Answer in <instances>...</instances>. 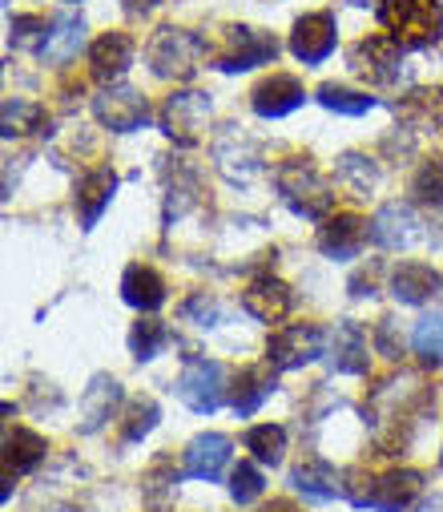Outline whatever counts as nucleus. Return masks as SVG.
I'll list each match as a JSON object with an SVG mask.
<instances>
[{"instance_id": "nucleus-45", "label": "nucleus", "mask_w": 443, "mask_h": 512, "mask_svg": "<svg viewBox=\"0 0 443 512\" xmlns=\"http://www.w3.org/2000/svg\"><path fill=\"white\" fill-rule=\"evenodd\" d=\"M415 512H443V496H431V500H423Z\"/></svg>"}, {"instance_id": "nucleus-24", "label": "nucleus", "mask_w": 443, "mask_h": 512, "mask_svg": "<svg viewBox=\"0 0 443 512\" xmlns=\"http://www.w3.org/2000/svg\"><path fill=\"white\" fill-rule=\"evenodd\" d=\"M81 45H85V21L65 13V17H57V21L49 25V37H45L41 57H45L49 65H61V61H73V57L81 53Z\"/></svg>"}, {"instance_id": "nucleus-32", "label": "nucleus", "mask_w": 443, "mask_h": 512, "mask_svg": "<svg viewBox=\"0 0 443 512\" xmlns=\"http://www.w3.org/2000/svg\"><path fill=\"white\" fill-rule=\"evenodd\" d=\"M162 420V408L150 400V396H141V400H133L129 404V412H125V424H121V440L125 444H137V440H145L154 432V424Z\"/></svg>"}, {"instance_id": "nucleus-4", "label": "nucleus", "mask_w": 443, "mask_h": 512, "mask_svg": "<svg viewBox=\"0 0 443 512\" xmlns=\"http://www.w3.org/2000/svg\"><path fill=\"white\" fill-rule=\"evenodd\" d=\"M145 61L162 81H190L202 65V41L186 29H158L150 49H145Z\"/></svg>"}, {"instance_id": "nucleus-14", "label": "nucleus", "mask_w": 443, "mask_h": 512, "mask_svg": "<svg viewBox=\"0 0 443 512\" xmlns=\"http://www.w3.org/2000/svg\"><path fill=\"white\" fill-rule=\"evenodd\" d=\"M419 214L407 206V202H387L379 206L375 222H371V238L383 246V250H407L415 238H419Z\"/></svg>"}, {"instance_id": "nucleus-10", "label": "nucleus", "mask_w": 443, "mask_h": 512, "mask_svg": "<svg viewBox=\"0 0 443 512\" xmlns=\"http://www.w3.org/2000/svg\"><path fill=\"white\" fill-rule=\"evenodd\" d=\"M290 53L299 57L303 65H319L335 53V17L331 13H307L294 21L290 33Z\"/></svg>"}, {"instance_id": "nucleus-48", "label": "nucleus", "mask_w": 443, "mask_h": 512, "mask_svg": "<svg viewBox=\"0 0 443 512\" xmlns=\"http://www.w3.org/2000/svg\"><path fill=\"white\" fill-rule=\"evenodd\" d=\"M439 464H443V460H439Z\"/></svg>"}, {"instance_id": "nucleus-1", "label": "nucleus", "mask_w": 443, "mask_h": 512, "mask_svg": "<svg viewBox=\"0 0 443 512\" xmlns=\"http://www.w3.org/2000/svg\"><path fill=\"white\" fill-rule=\"evenodd\" d=\"M343 480H347L343 496L355 508H375V512H403L423 488V476L415 468H395V472H383V476L347 472Z\"/></svg>"}, {"instance_id": "nucleus-38", "label": "nucleus", "mask_w": 443, "mask_h": 512, "mask_svg": "<svg viewBox=\"0 0 443 512\" xmlns=\"http://www.w3.org/2000/svg\"><path fill=\"white\" fill-rule=\"evenodd\" d=\"M262 488H266V480H262V472L254 468V464H238L234 472H230V496H234V504H254L258 496H262Z\"/></svg>"}, {"instance_id": "nucleus-11", "label": "nucleus", "mask_w": 443, "mask_h": 512, "mask_svg": "<svg viewBox=\"0 0 443 512\" xmlns=\"http://www.w3.org/2000/svg\"><path fill=\"white\" fill-rule=\"evenodd\" d=\"M307 101V89H303V81L299 77H290V73H270L266 81H258L254 85V93H250V105H254V113L258 117H286V113H294Z\"/></svg>"}, {"instance_id": "nucleus-9", "label": "nucleus", "mask_w": 443, "mask_h": 512, "mask_svg": "<svg viewBox=\"0 0 443 512\" xmlns=\"http://www.w3.org/2000/svg\"><path fill=\"white\" fill-rule=\"evenodd\" d=\"M278 57V41L262 29H250V25H230L226 29V53L218 57V69L222 73H246L254 65H266Z\"/></svg>"}, {"instance_id": "nucleus-31", "label": "nucleus", "mask_w": 443, "mask_h": 512, "mask_svg": "<svg viewBox=\"0 0 443 512\" xmlns=\"http://www.w3.org/2000/svg\"><path fill=\"white\" fill-rule=\"evenodd\" d=\"M246 448L254 452L258 464H282V452H286V432L278 424H258L246 432Z\"/></svg>"}, {"instance_id": "nucleus-42", "label": "nucleus", "mask_w": 443, "mask_h": 512, "mask_svg": "<svg viewBox=\"0 0 443 512\" xmlns=\"http://www.w3.org/2000/svg\"><path fill=\"white\" fill-rule=\"evenodd\" d=\"M375 347H379V355H387V359H399V355H403V335H395V319H379Z\"/></svg>"}, {"instance_id": "nucleus-47", "label": "nucleus", "mask_w": 443, "mask_h": 512, "mask_svg": "<svg viewBox=\"0 0 443 512\" xmlns=\"http://www.w3.org/2000/svg\"><path fill=\"white\" fill-rule=\"evenodd\" d=\"M69 5H77V0H69Z\"/></svg>"}, {"instance_id": "nucleus-37", "label": "nucleus", "mask_w": 443, "mask_h": 512, "mask_svg": "<svg viewBox=\"0 0 443 512\" xmlns=\"http://www.w3.org/2000/svg\"><path fill=\"white\" fill-rule=\"evenodd\" d=\"M141 492H145V500H150V504H166L174 492H178V472L162 460V464H154L150 472H145V480H141Z\"/></svg>"}, {"instance_id": "nucleus-40", "label": "nucleus", "mask_w": 443, "mask_h": 512, "mask_svg": "<svg viewBox=\"0 0 443 512\" xmlns=\"http://www.w3.org/2000/svg\"><path fill=\"white\" fill-rule=\"evenodd\" d=\"M45 37H49V29H45V21L41 17H13V25H9V41L17 45V49H45Z\"/></svg>"}, {"instance_id": "nucleus-19", "label": "nucleus", "mask_w": 443, "mask_h": 512, "mask_svg": "<svg viewBox=\"0 0 443 512\" xmlns=\"http://www.w3.org/2000/svg\"><path fill=\"white\" fill-rule=\"evenodd\" d=\"M351 69L371 77V81H379V85L395 81V73H399V45H395V37H367V41H359L351 49Z\"/></svg>"}, {"instance_id": "nucleus-3", "label": "nucleus", "mask_w": 443, "mask_h": 512, "mask_svg": "<svg viewBox=\"0 0 443 512\" xmlns=\"http://www.w3.org/2000/svg\"><path fill=\"white\" fill-rule=\"evenodd\" d=\"M379 21L391 29L399 49H427L443 33V13L435 0H379Z\"/></svg>"}, {"instance_id": "nucleus-43", "label": "nucleus", "mask_w": 443, "mask_h": 512, "mask_svg": "<svg viewBox=\"0 0 443 512\" xmlns=\"http://www.w3.org/2000/svg\"><path fill=\"white\" fill-rule=\"evenodd\" d=\"M162 5V0H125V9L133 13V17H145V13H154Z\"/></svg>"}, {"instance_id": "nucleus-7", "label": "nucleus", "mask_w": 443, "mask_h": 512, "mask_svg": "<svg viewBox=\"0 0 443 512\" xmlns=\"http://www.w3.org/2000/svg\"><path fill=\"white\" fill-rule=\"evenodd\" d=\"M178 400L190 412H198V416L218 412L222 400H226V371H222V363H214V359L186 363V371L178 379Z\"/></svg>"}, {"instance_id": "nucleus-15", "label": "nucleus", "mask_w": 443, "mask_h": 512, "mask_svg": "<svg viewBox=\"0 0 443 512\" xmlns=\"http://www.w3.org/2000/svg\"><path fill=\"white\" fill-rule=\"evenodd\" d=\"M363 246H367V222L359 214H335L319 230V250L327 254V259H335V263L355 259Z\"/></svg>"}, {"instance_id": "nucleus-39", "label": "nucleus", "mask_w": 443, "mask_h": 512, "mask_svg": "<svg viewBox=\"0 0 443 512\" xmlns=\"http://www.w3.org/2000/svg\"><path fill=\"white\" fill-rule=\"evenodd\" d=\"M194 194H198V174L182 170V182H170V190H166V222L182 218L194 206Z\"/></svg>"}, {"instance_id": "nucleus-29", "label": "nucleus", "mask_w": 443, "mask_h": 512, "mask_svg": "<svg viewBox=\"0 0 443 512\" xmlns=\"http://www.w3.org/2000/svg\"><path fill=\"white\" fill-rule=\"evenodd\" d=\"M166 343H170V327L162 319H137L129 331V351L137 363H150L154 355H162Z\"/></svg>"}, {"instance_id": "nucleus-6", "label": "nucleus", "mask_w": 443, "mask_h": 512, "mask_svg": "<svg viewBox=\"0 0 443 512\" xmlns=\"http://www.w3.org/2000/svg\"><path fill=\"white\" fill-rule=\"evenodd\" d=\"M323 351H327L323 327H315V323H290V327H282V331L270 335V343H266V363H270L274 371H294V367L315 363Z\"/></svg>"}, {"instance_id": "nucleus-35", "label": "nucleus", "mask_w": 443, "mask_h": 512, "mask_svg": "<svg viewBox=\"0 0 443 512\" xmlns=\"http://www.w3.org/2000/svg\"><path fill=\"white\" fill-rule=\"evenodd\" d=\"M319 101H323L331 113H347V117H359V113L375 109V97L355 93V89H343V85H323V89H319Z\"/></svg>"}, {"instance_id": "nucleus-22", "label": "nucleus", "mask_w": 443, "mask_h": 512, "mask_svg": "<svg viewBox=\"0 0 443 512\" xmlns=\"http://www.w3.org/2000/svg\"><path fill=\"white\" fill-rule=\"evenodd\" d=\"M121 299H125L133 311H158V307L166 303V279H162L154 267L133 263V267L121 275Z\"/></svg>"}, {"instance_id": "nucleus-23", "label": "nucleus", "mask_w": 443, "mask_h": 512, "mask_svg": "<svg viewBox=\"0 0 443 512\" xmlns=\"http://www.w3.org/2000/svg\"><path fill=\"white\" fill-rule=\"evenodd\" d=\"M331 359H335L339 371L363 375L367 371V331L359 323H351V319L335 323V331H331Z\"/></svg>"}, {"instance_id": "nucleus-27", "label": "nucleus", "mask_w": 443, "mask_h": 512, "mask_svg": "<svg viewBox=\"0 0 443 512\" xmlns=\"http://www.w3.org/2000/svg\"><path fill=\"white\" fill-rule=\"evenodd\" d=\"M45 452H49L45 436H37V432H29V428H13L9 440H5V464H9L13 472H33V468L45 460Z\"/></svg>"}, {"instance_id": "nucleus-41", "label": "nucleus", "mask_w": 443, "mask_h": 512, "mask_svg": "<svg viewBox=\"0 0 443 512\" xmlns=\"http://www.w3.org/2000/svg\"><path fill=\"white\" fill-rule=\"evenodd\" d=\"M182 319H190V323H198V327H214V323L222 319V307H218L206 291H198V295H190V299L182 303Z\"/></svg>"}, {"instance_id": "nucleus-2", "label": "nucleus", "mask_w": 443, "mask_h": 512, "mask_svg": "<svg viewBox=\"0 0 443 512\" xmlns=\"http://www.w3.org/2000/svg\"><path fill=\"white\" fill-rule=\"evenodd\" d=\"M274 186H278V198H282L294 214H299V218H311V222L327 218L331 206H335V190H331V182H327L307 158H290V162H282L278 174H274Z\"/></svg>"}, {"instance_id": "nucleus-44", "label": "nucleus", "mask_w": 443, "mask_h": 512, "mask_svg": "<svg viewBox=\"0 0 443 512\" xmlns=\"http://www.w3.org/2000/svg\"><path fill=\"white\" fill-rule=\"evenodd\" d=\"M262 512H303V508H294L290 500H270V508H262Z\"/></svg>"}, {"instance_id": "nucleus-36", "label": "nucleus", "mask_w": 443, "mask_h": 512, "mask_svg": "<svg viewBox=\"0 0 443 512\" xmlns=\"http://www.w3.org/2000/svg\"><path fill=\"white\" fill-rule=\"evenodd\" d=\"M411 194L427 206H443V158H431L415 170L411 178Z\"/></svg>"}, {"instance_id": "nucleus-18", "label": "nucleus", "mask_w": 443, "mask_h": 512, "mask_svg": "<svg viewBox=\"0 0 443 512\" xmlns=\"http://www.w3.org/2000/svg\"><path fill=\"white\" fill-rule=\"evenodd\" d=\"M117 404H121V383L113 375H93V383H89L85 396H81V432L85 436L101 432L113 420Z\"/></svg>"}, {"instance_id": "nucleus-13", "label": "nucleus", "mask_w": 443, "mask_h": 512, "mask_svg": "<svg viewBox=\"0 0 443 512\" xmlns=\"http://www.w3.org/2000/svg\"><path fill=\"white\" fill-rule=\"evenodd\" d=\"M230 436L222 432H206V436H194L186 444V456H182V472L190 480H218L230 464Z\"/></svg>"}, {"instance_id": "nucleus-25", "label": "nucleus", "mask_w": 443, "mask_h": 512, "mask_svg": "<svg viewBox=\"0 0 443 512\" xmlns=\"http://www.w3.org/2000/svg\"><path fill=\"white\" fill-rule=\"evenodd\" d=\"M339 480H343V476H339L331 464H323V460H303L299 468L290 472V484L299 488L303 496H311V500H335V496L343 492Z\"/></svg>"}, {"instance_id": "nucleus-34", "label": "nucleus", "mask_w": 443, "mask_h": 512, "mask_svg": "<svg viewBox=\"0 0 443 512\" xmlns=\"http://www.w3.org/2000/svg\"><path fill=\"white\" fill-rule=\"evenodd\" d=\"M339 182L351 186L355 194H371L379 186V166L363 154H343L339 158Z\"/></svg>"}, {"instance_id": "nucleus-26", "label": "nucleus", "mask_w": 443, "mask_h": 512, "mask_svg": "<svg viewBox=\"0 0 443 512\" xmlns=\"http://www.w3.org/2000/svg\"><path fill=\"white\" fill-rule=\"evenodd\" d=\"M274 392V375L266 367H246L238 371V383H234V412L238 416H254Z\"/></svg>"}, {"instance_id": "nucleus-5", "label": "nucleus", "mask_w": 443, "mask_h": 512, "mask_svg": "<svg viewBox=\"0 0 443 512\" xmlns=\"http://www.w3.org/2000/svg\"><path fill=\"white\" fill-rule=\"evenodd\" d=\"M206 121H210V93H198V89L170 93L162 105V117H158L162 134L178 146H198Z\"/></svg>"}, {"instance_id": "nucleus-8", "label": "nucleus", "mask_w": 443, "mask_h": 512, "mask_svg": "<svg viewBox=\"0 0 443 512\" xmlns=\"http://www.w3.org/2000/svg\"><path fill=\"white\" fill-rule=\"evenodd\" d=\"M93 109H97L101 125H109L113 134H133L150 121V101H145V93L133 85H105L93 97Z\"/></svg>"}, {"instance_id": "nucleus-20", "label": "nucleus", "mask_w": 443, "mask_h": 512, "mask_svg": "<svg viewBox=\"0 0 443 512\" xmlns=\"http://www.w3.org/2000/svg\"><path fill=\"white\" fill-rule=\"evenodd\" d=\"M129 65H133V41H129L125 33H105V37H97V41L89 45V73H93V81L109 85V81H117Z\"/></svg>"}, {"instance_id": "nucleus-16", "label": "nucleus", "mask_w": 443, "mask_h": 512, "mask_svg": "<svg viewBox=\"0 0 443 512\" xmlns=\"http://www.w3.org/2000/svg\"><path fill=\"white\" fill-rule=\"evenodd\" d=\"M443 291V275L427 263H399L391 271V295L407 307H423Z\"/></svg>"}, {"instance_id": "nucleus-30", "label": "nucleus", "mask_w": 443, "mask_h": 512, "mask_svg": "<svg viewBox=\"0 0 443 512\" xmlns=\"http://www.w3.org/2000/svg\"><path fill=\"white\" fill-rule=\"evenodd\" d=\"M411 347H415V355H419L427 367L443 363V311H431V315H423V319L415 323Z\"/></svg>"}, {"instance_id": "nucleus-46", "label": "nucleus", "mask_w": 443, "mask_h": 512, "mask_svg": "<svg viewBox=\"0 0 443 512\" xmlns=\"http://www.w3.org/2000/svg\"><path fill=\"white\" fill-rule=\"evenodd\" d=\"M351 5H367V0H351Z\"/></svg>"}, {"instance_id": "nucleus-28", "label": "nucleus", "mask_w": 443, "mask_h": 512, "mask_svg": "<svg viewBox=\"0 0 443 512\" xmlns=\"http://www.w3.org/2000/svg\"><path fill=\"white\" fill-rule=\"evenodd\" d=\"M403 117L415 130H439L443 125V89H415L403 97Z\"/></svg>"}, {"instance_id": "nucleus-21", "label": "nucleus", "mask_w": 443, "mask_h": 512, "mask_svg": "<svg viewBox=\"0 0 443 512\" xmlns=\"http://www.w3.org/2000/svg\"><path fill=\"white\" fill-rule=\"evenodd\" d=\"M113 190H117V174L113 170H89L81 182H77V194H73V202H77V214H81V230H93L97 226V218L109 210V202H113Z\"/></svg>"}, {"instance_id": "nucleus-12", "label": "nucleus", "mask_w": 443, "mask_h": 512, "mask_svg": "<svg viewBox=\"0 0 443 512\" xmlns=\"http://www.w3.org/2000/svg\"><path fill=\"white\" fill-rule=\"evenodd\" d=\"M214 162L230 182H250L258 174V150L242 134V125H222V134L214 138Z\"/></svg>"}, {"instance_id": "nucleus-33", "label": "nucleus", "mask_w": 443, "mask_h": 512, "mask_svg": "<svg viewBox=\"0 0 443 512\" xmlns=\"http://www.w3.org/2000/svg\"><path fill=\"white\" fill-rule=\"evenodd\" d=\"M41 121H45L41 105H33V101H21V97H9V101H5V138L37 134V130H41ZM41 134H45V130H41Z\"/></svg>"}, {"instance_id": "nucleus-17", "label": "nucleus", "mask_w": 443, "mask_h": 512, "mask_svg": "<svg viewBox=\"0 0 443 512\" xmlns=\"http://www.w3.org/2000/svg\"><path fill=\"white\" fill-rule=\"evenodd\" d=\"M242 307H246V315H254L258 323H278V319L290 315L294 295H290V287H286L282 279L262 275V279H254V283L242 291Z\"/></svg>"}]
</instances>
